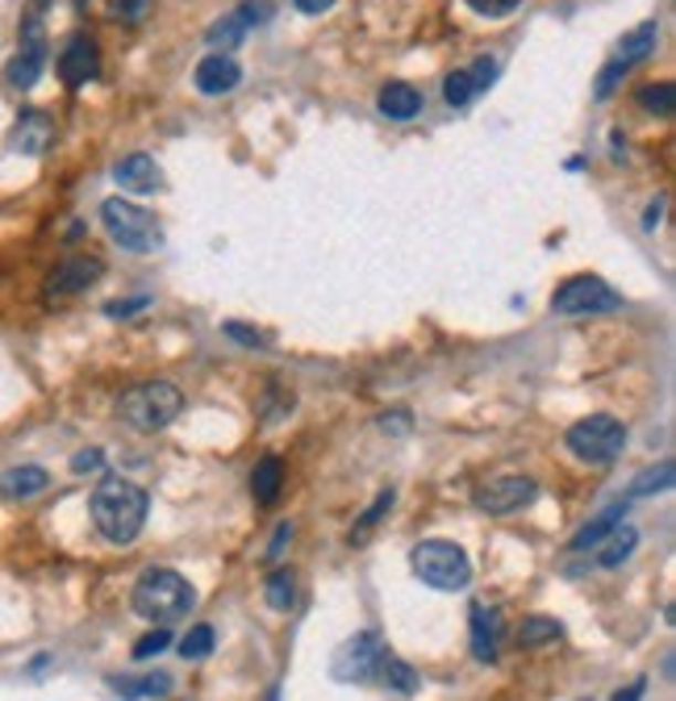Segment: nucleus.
<instances>
[{"instance_id": "f257e3e1", "label": "nucleus", "mask_w": 676, "mask_h": 701, "mask_svg": "<svg viewBox=\"0 0 676 701\" xmlns=\"http://www.w3.org/2000/svg\"><path fill=\"white\" fill-rule=\"evenodd\" d=\"M88 510H93L96 531L105 534L109 543H134L138 531H142V522H147L150 501L147 489H138L126 476H105L93 489Z\"/></svg>"}, {"instance_id": "f03ea898", "label": "nucleus", "mask_w": 676, "mask_h": 701, "mask_svg": "<svg viewBox=\"0 0 676 701\" xmlns=\"http://www.w3.org/2000/svg\"><path fill=\"white\" fill-rule=\"evenodd\" d=\"M192 602H197V593L176 569H147L134 585V614L147 623H176L192 609Z\"/></svg>"}, {"instance_id": "7ed1b4c3", "label": "nucleus", "mask_w": 676, "mask_h": 701, "mask_svg": "<svg viewBox=\"0 0 676 701\" xmlns=\"http://www.w3.org/2000/svg\"><path fill=\"white\" fill-rule=\"evenodd\" d=\"M180 410H184V393L171 380L134 384V389L122 393V405H117V414L126 417L134 431H142V435H155V431L171 426L180 417Z\"/></svg>"}, {"instance_id": "20e7f679", "label": "nucleus", "mask_w": 676, "mask_h": 701, "mask_svg": "<svg viewBox=\"0 0 676 701\" xmlns=\"http://www.w3.org/2000/svg\"><path fill=\"white\" fill-rule=\"evenodd\" d=\"M413 572L439 593H460L472 581V560L468 551L451 539H426L413 548Z\"/></svg>"}, {"instance_id": "39448f33", "label": "nucleus", "mask_w": 676, "mask_h": 701, "mask_svg": "<svg viewBox=\"0 0 676 701\" xmlns=\"http://www.w3.org/2000/svg\"><path fill=\"white\" fill-rule=\"evenodd\" d=\"M101 222H105L113 243L134 251V255H150V251L163 247V230H159V222H155L142 205L126 201V197H109V201L101 205Z\"/></svg>"}, {"instance_id": "423d86ee", "label": "nucleus", "mask_w": 676, "mask_h": 701, "mask_svg": "<svg viewBox=\"0 0 676 701\" xmlns=\"http://www.w3.org/2000/svg\"><path fill=\"white\" fill-rule=\"evenodd\" d=\"M626 447V431L619 417L610 414H589L568 431V452L584 459V464H614Z\"/></svg>"}, {"instance_id": "0eeeda50", "label": "nucleus", "mask_w": 676, "mask_h": 701, "mask_svg": "<svg viewBox=\"0 0 676 701\" xmlns=\"http://www.w3.org/2000/svg\"><path fill=\"white\" fill-rule=\"evenodd\" d=\"M622 305V297L614 288L598 280V276H572L556 288L551 297V309L563 314V318H593V314H614Z\"/></svg>"}, {"instance_id": "6e6552de", "label": "nucleus", "mask_w": 676, "mask_h": 701, "mask_svg": "<svg viewBox=\"0 0 676 701\" xmlns=\"http://www.w3.org/2000/svg\"><path fill=\"white\" fill-rule=\"evenodd\" d=\"M656 42H659V25L656 21H643V25H635L626 39L619 42V51H614V59L601 67V76H598V100H605V96L614 93L622 84V76H631L638 63H647L652 59V51H656Z\"/></svg>"}, {"instance_id": "1a4fd4ad", "label": "nucleus", "mask_w": 676, "mask_h": 701, "mask_svg": "<svg viewBox=\"0 0 676 701\" xmlns=\"http://www.w3.org/2000/svg\"><path fill=\"white\" fill-rule=\"evenodd\" d=\"M42 67H46V34H42V18H30L21 21V51L9 59V67H4V84L9 88H34L38 79H42Z\"/></svg>"}, {"instance_id": "9d476101", "label": "nucleus", "mask_w": 676, "mask_h": 701, "mask_svg": "<svg viewBox=\"0 0 676 701\" xmlns=\"http://www.w3.org/2000/svg\"><path fill=\"white\" fill-rule=\"evenodd\" d=\"M380 635L376 630H359L356 639H347V644L335 651V663H330V672H335V681L342 684H359V681H372L376 668H380Z\"/></svg>"}, {"instance_id": "9b49d317", "label": "nucleus", "mask_w": 676, "mask_h": 701, "mask_svg": "<svg viewBox=\"0 0 676 701\" xmlns=\"http://www.w3.org/2000/svg\"><path fill=\"white\" fill-rule=\"evenodd\" d=\"M535 480H526V476H497V480H488L476 489V506L485 513H514L530 506L535 501Z\"/></svg>"}, {"instance_id": "f8f14e48", "label": "nucleus", "mask_w": 676, "mask_h": 701, "mask_svg": "<svg viewBox=\"0 0 676 701\" xmlns=\"http://www.w3.org/2000/svg\"><path fill=\"white\" fill-rule=\"evenodd\" d=\"M59 79L67 84V88H84V84H93L101 76V51H96L93 39H84V34H75L67 39V46L59 51Z\"/></svg>"}, {"instance_id": "ddd939ff", "label": "nucleus", "mask_w": 676, "mask_h": 701, "mask_svg": "<svg viewBox=\"0 0 676 701\" xmlns=\"http://www.w3.org/2000/svg\"><path fill=\"white\" fill-rule=\"evenodd\" d=\"M497 79V59H476L472 67H464V72H451L447 84H443V96H447V105H468L472 96H480Z\"/></svg>"}, {"instance_id": "4468645a", "label": "nucleus", "mask_w": 676, "mask_h": 701, "mask_svg": "<svg viewBox=\"0 0 676 701\" xmlns=\"http://www.w3.org/2000/svg\"><path fill=\"white\" fill-rule=\"evenodd\" d=\"M192 84L201 88L205 96H225V93H234L239 84H243V67L234 63L230 55H205L201 63H197V76H192Z\"/></svg>"}, {"instance_id": "2eb2a0df", "label": "nucleus", "mask_w": 676, "mask_h": 701, "mask_svg": "<svg viewBox=\"0 0 676 701\" xmlns=\"http://www.w3.org/2000/svg\"><path fill=\"white\" fill-rule=\"evenodd\" d=\"M113 180L122 184L126 192H138V197H147V192H159L163 189V171L159 163L150 159V155H126L117 168H113Z\"/></svg>"}, {"instance_id": "dca6fc26", "label": "nucleus", "mask_w": 676, "mask_h": 701, "mask_svg": "<svg viewBox=\"0 0 676 701\" xmlns=\"http://www.w3.org/2000/svg\"><path fill=\"white\" fill-rule=\"evenodd\" d=\"M101 272H105L101 259H93V255H72V259H63V264L51 272L46 288H51L55 297H67V293H80V288L93 285Z\"/></svg>"}, {"instance_id": "f3484780", "label": "nucleus", "mask_w": 676, "mask_h": 701, "mask_svg": "<svg viewBox=\"0 0 676 701\" xmlns=\"http://www.w3.org/2000/svg\"><path fill=\"white\" fill-rule=\"evenodd\" d=\"M51 142V117L38 114V109H25L18 117V126L9 130V147L21 155H42Z\"/></svg>"}, {"instance_id": "a211bd4d", "label": "nucleus", "mask_w": 676, "mask_h": 701, "mask_svg": "<svg viewBox=\"0 0 676 701\" xmlns=\"http://www.w3.org/2000/svg\"><path fill=\"white\" fill-rule=\"evenodd\" d=\"M376 105H380V114L389 117V121H410V117L422 114V93L413 84H405V79H393V84L380 88Z\"/></svg>"}, {"instance_id": "6ab92c4d", "label": "nucleus", "mask_w": 676, "mask_h": 701, "mask_svg": "<svg viewBox=\"0 0 676 701\" xmlns=\"http://www.w3.org/2000/svg\"><path fill=\"white\" fill-rule=\"evenodd\" d=\"M497 639H501V614L488 606H472V656L476 660H493L497 656Z\"/></svg>"}, {"instance_id": "aec40b11", "label": "nucleus", "mask_w": 676, "mask_h": 701, "mask_svg": "<svg viewBox=\"0 0 676 701\" xmlns=\"http://www.w3.org/2000/svg\"><path fill=\"white\" fill-rule=\"evenodd\" d=\"M46 485H51V476H46V468H34V464L0 472V497H13V501H25V497L46 493Z\"/></svg>"}, {"instance_id": "412c9836", "label": "nucleus", "mask_w": 676, "mask_h": 701, "mask_svg": "<svg viewBox=\"0 0 676 701\" xmlns=\"http://www.w3.org/2000/svg\"><path fill=\"white\" fill-rule=\"evenodd\" d=\"M281 485H284V468L276 455H263L260 464H255V472H251V493L260 506H276V497H281Z\"/></svg>"}, {"instance_id": "4be33fe9", "label": "nucleus", "mask_w": 676, "mask_h": 701, "mask_svg": "<svg viewBox=\"0 0 676 701\" xmlns=\"http://www.w3.org/2000/svg\"><path fill=\"white\" fill-rule=\"evenodd\" d=\"M622 518H626V506H610L605 513H598L589 527H581V531L572 534V543H568V551H589V548H598L601 539L610 531H619L622 527Z\"/></svg>"}, {"instance_id": "5701e85b", "label": "nucleus", "mask_w": 676, "mask_h": 701, "mask_svg": "<svg viewBox=\"0 0 676 701\" xmlns=\"http://www.w3.org/2000/svg\"><path fill=\"white\" fill-rule=\"evenodd\" d=\"M601 543H605V548H601V555H598V560H601V569H619L622 560H626V555L635 551L638 531H635V527H619V531H610V534H605Z\"/></svg>"}, {"instance_id": "b1692460", "label": "nucleus", "mask_w": 676, "mask_h": 701, "mask_svg": "<svg viewBox=\"0 0 676 701\" xmlns=\"http://www.w3.org/2000/svg\"><path fill=\"white\" fill-rule=\"evenodd\" d=\"M263 597H267V606H272V609L288 614V609H293V602H297V576H293L288 569L272 572V576H267V585H263Z\"/></svg>"}, {"instance_id": "393cba45", "label": "nucleus", "mask_w": 676, "mask_h": 701, "mask_svg": "<svg viewBox=\"0 0 676 701\" xmlns=\"http://www.w3.org/2000/svg\"><path fill=\"white\" fill-rule=\"evenodd\" d=\"M113 689H117L122 698H168L171 677L168 672H150L142 681H113Z\"/></svg>"}, {"instance_id": "a878e982", "label": "nucleus", "mask_w": 676, "mask_h": 701, "mask_svg": "<svg viewBox=\"0 0 676 701\" xmlns=\"http://www.w3.org/2000/svg\"><path fill=\"white\" fill-rule=\"evenodd\" d=\"M664 489H673V459H659L656 468L638 472V476H635V485H631V497L664 493Z\"/></svg>"}, {"instance_id": "bb28decb", "label": "nucleus", "mask_w": 676, "mask_h": 701, "mask_svg": "<svg viewBox=\"0 0 676 701\" xmlns=\"http://www.w3.org/2000/svg\"><path fill=\"white\" fill-rule=\"evenodd\" d=\"M376 672L393 684L397 693H413V689H418V672H413L405 660H397V656H380V668H376Z\"/></svg>"}, {"instance_id": "cd10ccee", "label": "nucleus", "mask_w": 676, "mask_h": 701, "mask_svg": "<svg viewBox=\"0 0 676 701\" xmlns=\"http://www.w3.org/2000/svg\"><path fill=\"white\" fill-rule=\"evenodd\" d=\"M638 105L643 109H656L659 117H668L676 109V88L668 79H659V84H643L638 88Z\"/></svg>"}, {"instance_id": "c85d7f7f", "label": "nucleus", "mask_w": 676, "mask_h": 701, "mask_svg": "<svg viewBox=\"0 0 676 701\" xmlns=\"http://www.w3.org/2000/svg\"><path fill=\"white\" fill-rule=\"evenodd\" d=\"M243 34H246V25H243V18L239 13H230V18H222L218 25H209V46H222V51H234L239 42H243Z\"/></svg>"}, {"instance_id": "c756f323", "label": "nucleus", "mask_w": 676, "mask_h": 701, "mask_svg": "<svg viewBox=\"0 0 676 701\" xmlns=\"http://www.w3.org/2000/svg\"><path fill=\"white\" fill-rule=\"evenodd\" d=\"M560 635H563V626L556 623V618H543V614H539V618H526L522 635H518V639H522V647H539V644L560 639Z\"/></svg>"}, {"instance_id": "7c9ffc66", "label": "nucleus", "mask_w": 676, "mask_h": 701, "mask_svg": "<svg viewBox=\"0 0 676 701\" xmlns=\"http://www.w3.org/2000/svg\"><path fill=\"white\" fill-rule=\"evenodd\" d=\"M213 651V626H192L184 639H180V656L184 660H205Z\"/></svg>"}, {"instance_id": "2f4dec72", "label": "nucleus", "mask_w": 676, "mask_h": 701, "mask_svg": "<svg viewBox=\"0 0 676 701\" xmlns=\"http://www.w3.org/2000/svg\"><path fill=\"white\" fill-rule=\"evenodd\" d=\"M150 13V0H109V18L126 21V25H138V21Z\"/></svg>"}, {"instance_id": "473e14b6", "label": "nucleus", "mask_w": 676, "mask_h": 701, "mask_svg": "<svg viewBox=\"0 0 676 701\" xmlns=\"http://www.w3.org/2000/svg\"><path fill=\"white\" fill-rule=\"evenodd\" d=\"M168 644H171L168 626H159V630H150V635H142V639L134 644V660H150V656H159Z\"/></svg>"}, {"instance_id": "72a5a7b5", "label": "nucleus", "mask_w": 676, "mask_h": 701, "mask_svg": "<svg viewBox=\"0 0 676 701\" xmlns=\"http://www.w3.org/2000/svg\"><path fill=\"white\" fill-rule=\"evenodd\" d=\"M522 0H468L472 13H480V18H506V13H514Z\"/></svg>"}, {"instance_id": "f704fd0d", "label": "nucleus", "mask_w": 676, "mask_h": 701, "mask_svg": "<svg viewBox=\"0 0 676 701\" xmlns=\"http://www.w3.org/2000/svg\"><path fill=\"white\" fill-rule=\"evenodd\" d=\"M101 464H105V455L96 452V447H88V452H80L72 459V472H96Z\"/></svg>"}, {"instance_id": "c9c22d12", "label": "nucleus", "mask_w": 676, "mask_h": 701, "mask_svg": "<svg viewBox=\"0 0 676 701\" xmlns=\"http://www.w3.org/2000/svg\"><path fill=\"white\" fill-rule=\"evenodd\" d=\"M389 506H393V489H384V493L376 497V506L368 513H363V531H368V527H376V522H380V513L389 510Z\"/></svg>"}, {"instance_id": "e433bc0d", "label": "nucleus", "mask_w": 676, "mask_h": 701, "mask_svg": "<svg viewBox=\"0 0 676 701\" xmlns=\"http://www.w3.org/2000/svg\"><path fill=\"white\" fill-rule=\"evenodd\" d=\"M288 539H293V527L284 522L281 531L272 534V548H267V560H281V555H284V543H288Z\"/></svg>"}, {"instance_id": "4c0bfd02", "label": "nucleus", "mask_w": 676, "mask_h": 701, "mask_svg": "<svg viewBox=\"0 0 676 701\" xmlns=\"http://www.w3.org/2000/svg\"><path fill=\"white\" fill-rule=\"evenodd\" d=\"M225 334H230V339H239V342H251V347H260V334H255V330H243V326H225Z\"/></svg>"}, {"instance_id": "58836bf2", "label": "nucleus", "mask_w": 676, "mask_h": 701, "mask_svg": "<svg viewBox=\"0 0 676 701\" xmlns=\"http://www.w3.org/2000/svg\"><path fill=\"white\" fill-rule=\"evenodd\" d=\"M293 4H297L300 13H326L335 0H293Z\"/></svg>"}, {"instance_id": "ea45409f", "label": "nucleus", "mask_w": 676, "mask_h": 701, "mask_svg": "<svg viewBox=\"0 0 676 701\" xmlns=\"http://www.w3.org/2000/svg\"><path fill=\"white\" fill-rule=\"evenodd\" d=\"M142 297H138V301H122V305H105V314H113V318H122V314H134V309H142Z\"/></svg>"}, {"instance_id": "a19ab883", "label": "nucleus", "mask_w": 676, "mask_h": 701, "mask_svg": "<svg viewBox=\"0 0 676 701\" xmlns=\"http://www.w3.org/2000/svg\"><path fill=\"white\" fill-rule=\"evenodd\" d=\"M638 698H643V681H635L626 693H614V701H638Z\"/></svg>"}, {"instance_id": "79ce46f5", "label": "nucleus", "mask_w": 676, "mask_h": 701, "mask_svg": "<svg viewBox=\"0 0 676 701\" xmlns=\"http://www.w3.org/2000/svg\"><path fill=\"white\" fill-rule=\"evenodd\" d=\"M263 701H281V684H272V689H267V698Z\"/></svg>"}]
</instances>
